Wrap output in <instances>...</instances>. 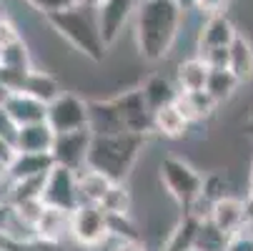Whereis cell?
<instances>
[{
  "label": "cell",
  "instance_id": "f546056e",
  "mask_svg": "<svg viewBox=\"0 0 253 251\" xmlns=\"http://www.w3.org/2000/svg\"><path fill=\"white\" fill-rule=\"evenodd\" d=\"M228 191H231V184H228V178H226V173H208V176H203V196L208 199V201H218V199H223V196H228Z\"/></svg>",
  "mask_w": 253,
  "mask_h": 251
},
{
  "label": "cell",
  "instance_id": "8fae6325",
  "mask_svg": "<svg viewBox=\"0 0 253 251\" xmlns=\"http://www.w3.org/2000/svg\"><path fill=\"white\" fill-rule=\"evenodd\" d=\"M0 105H3V111L10 116V121L18 128L38 123V121H45V116H48V103L33 98L25 91H8V96L3 98Z\"/></svg>",
  "mask_w": 253,
  "mask_h": 251
},
{
  "label": "cell",
  "instance_id": "f35d334b",
  "mask_svg": "<svg viewBox=\"0 0 253 251\" xmlns=\"http://www.w3.org/2000/svg\"><path fill=\"white\" fill-rule=\"evenodd\" d=\"M10 163L8 161H3V158H0V184H5V181H10Z\"/></svg>",
  "mask_w": 253,
  "mask_h": 251
},
{
  "label": "cell",
  "instance_id": "9a60e30c",
  "mask_svg": "<svg viewBox=\"0 0 253 251\" xmlns=\"http://www.w3.org/2000/svg\"><path fill=\"white\" fill-rule=\"evenodd\" d=\"M13 143H15V151H23V153H50L55 143V131L48 126V121L20 126L15 131Z\"/></svg>",
  "mask_w": 253,
  "mask_h": 251
},
{
  "label": "cell",
  "instance_id": "f6af8a7d",
  "mask_svg": "<svg viewBox=\"0 0 253 251\" xmlns=\"http://www.w3.org/2000/svg\"><path fill=\"white\" fill-rule=\"evenodd\" d=\"M188 251H198V249H188Z\"/></svg>",
  "mask_w": 253,
  "mask_h": 251
},
{
  "label": "cell",
  "instance_id": "cb8c5ba5",
  "mask_svg": "<svg viewBox=\"0 0 253 251\" xmlns=\"http://www.w3.org/2000/svg\"><path fill=\"white\" fill-rule=\"evenodd\" d=\"M196 229H198V219L191 216V213H183V219H180L173 226V231L166 236L161 251H188V249H193Z\"/></svg>",
  "mask_w": 253,
  "mask_h": 251
},
{
  "label": "cell",
  "instance_id": "7bdbcfd3",
  "mask_svg": "<svg viewBox=\"0 0 253 251\" xmlns=\"http://www.w3.org/2000/svg\"><path fill=\"white\" fill-rule=\"evenodd\" d=\"M246 231L253 236V213H248V224H246Z\"/></svg>",
  "mask_w": 253,
  "mask_h": 251
},
{
  "label": "cell",
  "instance_id": "603a6c76",
  "mask_svg": "<svg viewBox=\"0 0 253 251\" xmlns=\"http://www.w3.org/2000/svg\"><path fill=\"white\" fill-rule=\"evenodd\" d=\"M90 131L93 133H121V131H126L113 98L90 100Z\"/></svg>",
  "mask_w": 253,
  "mask_h": 251
},
{
  "label": "cell",
  "instance_id": "6da1fadb",
  "mask_svg": "<svg viewBox=\"0 0 253 251\" xmlns=\"http://www.w3.org/2000/svg\"><path fill=\"white\" fill-rule=\"evenodd\" d=\"M183 18L186 13L175 0H140L133 18V38L140 58L148 63L163 60L178 41Z\"/></svg>",
  "mask_w": 253,
  "mask_h": 251
},
{
  "label": "cell",
  "instance_id": "5bb4252c",
  "mask_svg": "<svg viewBox=\"0 0 253 251\" xmlns=\"http://www.w3.org/2000/svg\"><path fill=\"white\" fill-rule=\"evenodd\" d=\"M35 236L53 244L70 241V211L58 206H43L38 221H35Z\"/></svg>",
  "mask_w": 253,
  "mask_h": 251
},
{
  "label": "cell",
  "instance_id": "836d02e7",
  "mask_svg": "<svg viewBox=\"0 0 253 251\" xmlns=\"http://www.w3.org/2000/svg\"><path fill=\"white\" fill-rule=\"evenodd\" d=\"M196 55H201L211 68H228V48H208Z\"/></svg>",
  "mask_w": 253,
  "mask_h": 251
},
{
  "label": "cell",
  "instance_id": "d590c367",
  "mask_svg": "<svg viewBox=\"0 0 253 251\" xmlns=\"http://www.w3.org/2000/svg\"><path fill=\"white\" fill-rule=\"evenodd\" d=\"M15 131H18V126L10 121V116L3 111V105H0V138L15 141Z\"/></svg>",
  "mask_w": 253,
  "mask_h": 251
},
{
  "label": "cell",
  "instance_id": "83f0119b",
  "mask_svg": "<svg viewBox=\"0 0 253 251\" xmlns=\"http://www.w3.org/2000/svg\"><path fill=\"white\" fill-rule=\"evenodd\" d=\"M228 239H231V236L223 234L211 219H203V221H198L193 249H198V251H226Z\"/></svg>",
  "mask_w": 253,
  "mask_h": 251
},
{
  "label": "cell",
  "instance_id": "52a82bcc",
  "mask_svg": "<svg viewBox=\"0 0 253 251\" xmlns=\"http://www.w3.org/2000/svg\"><path fill=\"white\" fill-rule=\"evenodd\" d=\"M41 199L45 206H58V208H68L73 211L81 203V194H78V171L55 163L43 181V191Z\"/></svg>",
  "mask_w": 253,
  "mask_h": 251
},
{
  "label": "cell",
  "instance_id": "d4e9b609",
  "mask_svg": "<svg viewBox=\"0 0 253 251\" xmlns=\"http://www.w3.org/2000/svg\"><path fill=\"white\" fill-rule=\"evenodd\" d=\"M140 91H143V96H146V100H148V105H151L153 111L161 108V105H166V103H173L175 96H178V86L170 78L158 76V73L151 76L146 83H143Z\"/></svg>",
  "mask_w": 253,
  "mask_h": 251
},
{
  "label": "cell",
  "instance_id": "7c38bea8",
  "mask_svg": "<svg viewBox=\"0 0 253 251\" xmlns=\"http://www.w3.org/2000/svg\"><path fill=\"white\" fill-rule=\"evenodd\" d=\"M211 221L228 236L243 231L246 224H248V203H246V199H238L233 194L218 199L211 208Z\"/></svg>",
  "mask_w": 253,
  "mask_h": 251
},
{
  "label": "cell",
  "instance_id": "277c9868",
  "mask_svg": "<svg viewBox=\"0 0 253 251\" xmlns=\"http://www.w3.org/2000/svg\"><path fill=\"white\" fill-rule=\"evenodd\" d=\"M158 176L166 194L175 201V206L183 208V213L203 191V173L180 156H166L158 163Z\"/></svg>",
  "mask_w": 253,
  "mask_h": 251
},
{
  "label": "cell",
  "instance_id": "4316f807",
  "mask_svg": "<svg viewBox=\"0 0 253 251\" xmlns=\"http://www.w3.org/2000/svg\"><path fill=\"white\" fill-rule=\"evenodd\" d=\"M100 206L108 216H126V213H130L133 211V196H130L126 181H113V186L103 196Z\"/></svg>",
  "mask_w": 253,
  "mask_h": 251
},
{
  "label": "cell",
  "instance_id": "ac0fdd59",
  "mask_svg": "<svg viewBox=\"0 0 253 251\" xmlns=\"http://www.w3.org/2000/svg\"><path fill=\"white\" fill-rule=\"evenodd\" d=\"M188 128H191V123H188V118L183 113H180L175 100L166 103V105H161V108L153 111V133H158L163 138H170V141L183 138L188 133Z\"/></svg>",
  "mask_w": 253,
  "mask_h": 251
},
{
  "label": "cell",
  "instance_id": "1f68e13d",
  "mask_svg": "<svg viewBox=\"0 0 253 251\" xmlns=\"http://www.w3.org/2000/svg\"><path fill=\"white\" fill-rule=\"evenodd\" d=\"M23 3L45 18V15H50V13H55V10L70 5V3H76V0H23Z\"/></svg>",
  "mask_w": 253,
  "mask_h": 251
},
{
  "label": "cell",
  "instance_id": "ba28073f",
  "mask_svg": "<svg viewBox=\"0 0 253 251\" xmlns=\"http://www.w3.org/2000/svg\"><path fill=\"white\" fill-rule=\"evenodd\" d=\"M113 103L118 108V116H121V123L126 131L140 133V136L153 133V108L148 105L140 88H130V91L113 96Z\"/></svg>",
  "mask_w": 253,
  "mask_h": 251
},
{
  "label": "cell",
  "instance_id": "9c48e42d",
  "mask_svg": "<svg viewBox=\"0 0 253 251\" xmlns=\"http://www.w3.org/2000/svg\"><path fill=\"white\" fill-rule=\"evenodd\" d=\"M140 0H100L95 5V18L108 48L121 41L123 30L133 23Z\"/></svg>",
  "mask_w": 253,
  "mask_h": 251
},
{
  "label": "cell",
  "instance_id": "e0dca14e",
  "mask_svg": "<svg viewBox=\"0 0 253 251\" xmlns=\"http://www.w3.org/2000/svg\"><path fill=\"white\" fill-rule=\"evenodd\" d=\"M175 105L180 108V113L188 118L191 126H193V123H203V121H208V118L215 113V108H218V103L211 98L208 91H193V93L178 91V96H175Z\"/></svg>",
  "mask_w": 253,
  "mask_h": 251
},
{
  "label": "cell",
  "instance_id": "d6a6232c",
  "mask_svg": "<svg viewBox=\"0 0 253 251\" xmlns=\"http://www.w3.org/2000/svg\"><path fill=\"white\" fill-rule=\"evenodd\" d=\"M15 38H20V30H18V25L5 15V13H0V50H3L10 41H15Z\"/></svg>",
  "mask_w": 253,
  "mask_h": 251
},
{
  "label": "cell",
  "instance_id": "484cf974",
  "mask_svg": "<svg viewBox=\"0 0 253 251\" xmlns=\"http://www.w3.org/2000/svg\"><path fill=\"white\" fill-rule=\"evenodd\" d=\"M241 81L231 73L228 68H211V76H208V83H206V91L211 93V98L215 103H226L233 98V93L238 91Z\"/></svg>",
  "mask_w": 253,
  "mask_h": 251
},
{
  "label": "cell",
  "instance_id": "7a4b0ae2",
  "mask_svg": "<svg viewBox=\"0 0 253 251\" xmlns=\"http://www.w3.org/2000/svg\"><path fill=\"white\" fill-rule=\"evenodd\" d=\"M60 38L78 50L83 58L93 60V63H100L108 53V43L100 33V25H98V18H95V8H88V5H81V3H70L50 15L43 18Z\"/></svg>",
  "mask_w": 253,
  "mask_h": 251
},
{
  "label": "cell",
  "instance_id": "d6986e66",
  "mask_svg": "<svg viewBox=\"0 0 253 251\" xmlns=\"http://www.w3.org/2000/svg\"><path fill=\"white\" fill-rule=\"evenodd\" d=\"M55 166L50 153H23L18 151L10 161V176L13 181H25V178H43Z\"/></svg>",
  "mask_w": 253,
  "mask_h": 251
},
{
  "label": "cell",
  "instance_id": "30bf717a",
  "mask_svg": "<svg viewBox=\"0 0 253 251\" xmlns=\"http://www.w3.org/2000/svg\"><path fill=\"white\" fill-rule=\"evenodd\" d=\"M90 141H93V131L90 128H78V131H65V133H55V143H53V161L68 168H85L88 163V151H90Z\"/></svg>",
  "mask_w": 253,
  "mask_h": 251
},
{
  "label": "cell",
  "instance_id": "3957f363",
  "mask_svg": "<svg viewBox=\"0 0 253 251\" xmlns=\"http://www.w3.org/2000/svg\"><path fill=\"white\" fill-rule=\"evenodd\" d=\"M146 138L140 133L121 131V133H93L88 163L90 168L111 176L113 181H126L130 171L135 168L143 149H146Z\"/></svg>",
  "mask_w": 253,
  "mask_h": 251
},
{
  "label": "cell",
  "instance_id": "ffe728a7",
  "mask_svg": "<svg viewBox=\"0 0 253 251\" xmlns=\"http://www.w3.org/2000/svg\"><path fill=\"white\" fill-rule=\"evenodd\" d=\"M228 70L241 81V86L253 81V46L241 33L228 46Z\"/></svg>",
  "mask_w": 253,
  "mask_h": 251
},
{
  "label": "cell",
  "instance_id": "44dd1931",
  "mask_svg": "<svg viewBox=\"0 0 253 251\" xmlns=\"http://www.w3.org/2000/svg\"><path fill=\"white\" fill-rule=\"evenodd\" d=\"M18 91H25V93H30L33 98H38L43 103H50V100H55L63 93L58 78L53 73H48V70L35 68V65L28 70V76H25V81H23V86Z\"/></svg>",
  "mask_w": 253,
  "mask_h": 251
},
{
  "label": "cell",
  "instance_id": "f1b7e54d",
  "mask_svg": "<svg viewBox=\"0 0 253 251\" xmlns=\"http://www.w3.org/2000/svg\"><path fill=\"white\" fill-rule=\"evenodd\" d=\"M108 229H111V241H126V239H140L138 226L130 213L126 216H108Z\"/></svg>",
  "mask_w": 253,
  "mask_h": 251
},
{
  "label": "cell",
  "instance_id": "7402d4cb",
  "mask_svg": "<svg viewBox=\"0 0 253 251\" xmlns=\"http://www.w3.org/2000/svg\"><path fill=\"white\" fill-rule=\"evenodd\" d=\"M111 186H113V178L100 173V171H95V168H90V166H85V168L78 171L81 203H100Z\"/></svg>",
  "mask_w": 253,
  "mask_h": 251
},
{
  "label": "cell",
  "instance_id": "b9f144b4",
  "mask_svg": "<svg viewBox=\"0 0 253 251\" xmlns=\"http://www.w3.org/2000/svg\"><path fill=\"white\" fill-rule=\"evenodd\" d=\"M246 133H248V136L253 138V116H251V118L246 121Z\"/></svg>",
  "mask_w": 253,
  "mask_h": 251
},
{
  "label": "cell",
  "instance_id": "2e32d148",
  "mask_svg": "<svg viewBox=\"0 0 253 251\" xmlns=\"http://www.w3.org/2000/svg\"><path fill=\"white\" fill-rule=\"evenodd\" d=\"M211 76V65L201 58V55H191L186 60H180L175 68V86L183 93H193V91H206Z\"/></svg>",
  "mask_w": 253,
  "mask_h": 251
},
{
  "label": "cell",
  "instance_id": "8992f818",
  "mask_svg": "<svg viewBox=\"0 0 253 251\" xmlns=\"http://www.w3.org/2000/svg\"><path fill=\"white\" fill-rule=\"evenodd\" d=\"M48 126L55 133L65 131H78V128H90V100L81 98L78 93L63 91L55 100L48 103Z\"/></svg>",
  "mask_w": 253,
  "mask_h": 251
},
{
  "label": "cell",
  "instance_id": "e575fe53",
  "mask_svg": "<svg viewBox=\"0 0 253 251\" xmlns=\"http://www.w3.org/2000/svg\"><path fill=\"white\" fill-rule=\"evenodd\" d=\"M226 251H253V236H251L246 229L238 231V234H233V236L228 239Z\"/></svg>",
  "mask_w": 253,
  "mask_h": 251
},
{
  "label": "cell",
  "instance_id": "8d00e7d4",
  "mask_svg": "<svg viewBox=\"0 0 253 251\" xmlns=\"http://www.w3.org/2000/svg\"><path fill=\"white\" fill-rule=\"evenodd\" d=\"M23 251H63V244H53V241H43L35 236L30 244L23 246Z\"/></svg>",
  "mask_w": 253,
  "mask_h": 251
},
{
  "label": "cell",
  "instance_id": "74e56055",
  "mask_svg": "<svg viewBox=\"0 0 253 251\" xmlns=\"http://www.w3.org/2000/svg\"><path fill=\"white\" fill-rule=\"evenodd\" d=\"M111 251H148V246L140 239H126V241H113Z\"/></svg>",
  "mask_w": 253,
  "mask_h": 251
},
{
  "label": "cell",
  "instance_id": "ab89813d",
  "mask_svg": "<svg viewBox=\"0 0 253 251\" xmlns=\"http://www.w3.org/2000/svg\"><path fill=\"white\" fill-rule=\"evenodd\" d=\"M178 8L183 10V13H193L196 10V0H175Z\"/></svg>",
  "mask_w": 253,
  "mask_h": 251
},
{
  "label": "cell",
  "instance_id": "60d3db41",
  "mask_svg": "<svg viewBox=\"0 0 253 251\" xmlns=\"http://www.w3.org/2000/svg\"><path fill=\"white\" fill-rule=\"evenodd\" d=\"M76 3H81V5H88V8H95L100 0H76Z\"/></svg>",
  "mask_w": 253,
  "mask_h": 251
},
{
  "label": "cell",
  "instance_id": "4dcf8cb0",
  "mask_svg": "<svg viewBox=\"0 0 253 251\" xmlns=\"http://www.w3.org/2000/svg\"><path fill=\"white\" fill-rule=\"evenodd\" d=\"M231 0H196V10L201 18H213V15H226Z\"/></svg>",
  "mask_w": 253,
  "mask_h": 251
},
{
  "label": "cell",
  "instance_id": "4fadbf2b",
  "mask_svg": "<svg viewBox=\"0 0 253 251\" xmlns=\"http://www.w3.org/2000/svg\"><path fill=\"white\" fill-rule=\"evenodd\" d=\"M236 35H238V30L228 15L203 18V23L196 33V53H203L208 48H228Z\"/></svg>",
  "mask_w": 253,
  "mask_h": 251
},
{
  "label": "cell",
  "instance_id": "ee69618b",
  "mask_svg": "<svg viewBox=\"0 0 253 251\" xmlns=\"http://www.w3.org/2000/svg\"><path fill=\"white\" fill-rule=\"evenodd\" d=\"M248 194H253V166H251V178H248Z\"/></svg>",
  "mask_w": 253,
  "mask_h": 251
},
{
  "label": "cell",
  "instance_id": "5b68a950",
  "mask_svg": "<svg viewBox=\"0 0 253 251\" xmlns=\"http://www.w3.org/2000/svg\"><path fill=\"white\" fill-rule=\"evenodd\" d=\"M70 241L85 251H95L111 244L108 213L100 203H78L70 211Z\"/></svg>",
  "mask_w": 253,
  "mask_h": 251
}]
</instances>
